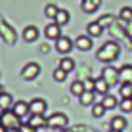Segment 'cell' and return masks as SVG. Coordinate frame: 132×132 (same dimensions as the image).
I'll return each mask as SVG.
<instances>
[{
    "instance_id": "21",
    "label": "cell",
    "mask_w": 132,
    "mask_h": 132,
    "mask_svg": "<svg viewBox=\"0 0 132 132\" xmlns=\"http://www.w3.org/2000/svg\"><path fill=\"white\" fill-rule=\"evenodd\" d=\"M12 105H13V100H12V96H10L8 92H4L2 96H0V109L4 111V109H10Z\"/></svg>"
},
{
    "instance_id": "2",
    "label": "cell",
    "mask_w": 132,
    "mask_h": 132,
    "mask_svg": "<svg viewBox=\"0 0 132 132\" xmlns=\"http://www.w3.org/2000/svg\"><path fill=\"white\" fill-rule=\"evenodd\" d=\"M102 79L109 84V88L115 86V84H119L121 82V80H119V69L113 67V65H105V67H103V71H102Z\"/></svg>"
},
{
    "instance_id": "36",
    "label": "cell",
    "mask_w": 132,
    "mask_h": 132,
    "mask_svg": "<svg viewBox=\"0 0 132 132\" xmlns=\"http://www.w3.org/2000/svg\"><path fill=\"white\" fill-rule=\"evenodd\" d=\"M2 94H4V88H2V84H0V96H2Z\"/></svg>"
},
{
    "instance_id": "6",
    "label": "cell",
    "mask_w": 132,
    "mask_h": 132,
    "mask_svg": "<svg viewBox=\"0 0 132 132\" xmlns=\"http://www.w3.org/2000/svg\"><path fill=\"white\" fill-rule=\"evenodd\" d=\"M12 111L15 113L19 119H25V117H31V109H29V103L23 102V100H17V102H13L12 105Z\"/></svg>"
},
{
    "instance_id": "12",
    "label": "cell",
    "mask_w": 132,
    "mask_h": 132,
    "mask_svg": "<svg viewBox=\"0 0 132 132\" xmlns=\"http://www.w3.org/2000/svg\"><path fill=\"white\" fill-rule=\"evenodd\" d=\"M86 33H88L90 38H98V36H102L103 33V27L98 23V21H92V23L86 25Z\"/></svg>"
},
{
    "instance_id": "13",
    "label": "cell",
    "mask_w": 132,
    "mask_h": 132,
    "mask_svg": "<svg viewBox=\"0 0 132 132\" xmlns=\"http://www.w3.org/2000/svg\"><path fill=\"white\" fill-rule=\"evenodd\" d=\"M119 80L121 82H130L132 84V65L130 63H126V65H122L119 69Z\"/></svg>"
},
{
    "instance_id": "26",
    "label": "cell",
    "mask_w": 132,
    "mask_h": 132,
    "mask_svg": "<svg viewBox=\"0 0 132 132\" xmlns=\"http://www.w3.org/2000/svg\"><path fill=\"white\" fill-rule=\"evenodd\" d=\"M119 107H121L122 113H130L132 111V98H121Z\"/></svg>"
},
{
    "instance_id": "3",
    "label": "cell",
    "mask_w": 132,
    "mask_h": 132,
    "mask_svg": "<svg viewBox=\"0 0 132 132\" xmlns=\"http://www.w3.org/2000/svg\"><path fill=\"white\" fill-rule=\"evenodd\" d=\"M0 117H2V125L6 126V128H12V126H17V128H19L21 126V122H19L21 119L12 111V109H4Z\"/></svg>"
},
{
    "instance_id": "4",
    "label": "cell",
    "mask_w": 132,
    "mask_h": 132,
    "mask_svg": "<svg viewBox=\"0 0 132 132\" xmlns=\"http://www.w3.org/2000/svg\"><path fill=\"white\" fill-rule=\"evenodd\" d=\"M38 73H40V65L35 63V61H29L23 69H21V77H23L25 80H33V79L38 77Z\"/></svg>"
},
{
    "instance_id": "20",
    "label": "cell",
    "mask_w": 132,
    "mask_h": 132,
    "mask_svg": "<svg viewBox=\"0 0 132 132\" xmlns=\"http://www.w3.org/2000/svg\"><path fill=\"white\" fill-rule=\"evenodd\" d=\"M60 69H63L65 73H71L75 69V60H71V57H63L60 60Z\"/></svg>"
},
{
    "instance_id": "22",
    "label": "cell",
    "mask_w": 132,
    "mask_h": 132,
    "mask_svg": "<svg viewBox=\"0 0 132 132\" xmlns=\"http://www.w3.org/2000/svg\"><path fill=\"white\" fill-rule=\"evenodd\" d=\"M100 6V0H82V10L84 12H96Z\"/></svg>"
},
{
    "instance_id": "15",
    "label": "cell",
    "mask_w": 132,
    "mask_h": 132,
    "mask_svg": "<svg viewBox=\"0 0 132 132\" xmlns=\"http://www.w3.org/2000/svg\"><path fill=\"white\" fill-rule=\"evenodd\" d=\"M94 100H96V92H84L79 96V102H80V105H84V107H90V105H94Z\"/></svg>"
},
{
    "instance_id": "33",
    "label": "cell",
    "mask_w": 132,
    "mask_h": 132,
    "mask_svg": "<svg viewBox=\"0 0 132 132\" xmlns=\"http://www.w3.org/2000/svg\"><path fill=\"white\" fill-rule=\"evenodd\" d=\"M125 31H126V36H130V38H132V19L126 23V29Z\"/></svg>"
},
{
    "instance_id": "24",
    "label": "cell",
    "mask_w": 132,
    "mask_h": 132,
    "mask_svg": "<svg viewBox=\"0 0 132 132\" xmlns=\"http://www.w3.org/2000/svg\"><path fill=\"white\" fill-rule=\"evenodd\" d=\"M90 107H92V115L96 117V119L103 117V115H105V111H107V109L103 107V103H102V102H100V103H94V105H90Z\"/></svg>"
},
{
    "instance_id": "7",
    "label": "cell",
    "mask_w": 132,
    "mask_h": 132,
    "mask_svg": "<svg viewBox=\"0 0 132 132\" xmlns=\"http://www.w3.org/2000/svg\"><path fill=\"white\" fill-rule=\"evenodd\" d=\"M46 107H48V103H46V100H42V98H35V100H31V103H29L31 115H44V113H46Z\"/></svg>"
},
{
    "instance_id": "32",
    "label": "cell",
    "mask_w": 132,
    "mask_h": 132,
    "mask_svg": "<svg viewBox=\"0 0 132 132\" xmlns=\"http://www.w3.org/2000/svg\"><path fill=\"white\" fill-rule=\"evenodd\" d=\"M19 130H21V132H36V130L33 128V126L29 125V122H25V125H21V126H19Z\"/></svg>"
},
{
    "instance_id": "10",
    "label": "cell",
    "mask_w": 132,
    "mask_h": 132,
    "mask_svg": "<svg viewBox=\"0 0 132 132\" xmlns=\"http://www.w3.org/2000/svg\"><path fill=\"white\" fill-rule=\"evenodd\" d=\"M38 35H40V31L36 29L35 25H27L23 29V40L25 42H35V40L38 38Z\"/></svg>"
},
{
    "instance_id": "29",
    "label": "cell",
    "mask_w": 132,
    "mask_h": 132,
    "mask_svg": "<svg viewBox=\"0 0 132 132\" xmlns=\"http://www.w3.org/2000/svg\"><path fill=\"white\" fill-rule=\"evenodd\" d=\"M113 21H115V17H113L111 13H105V15H102V17L98 19V23L102 25V27H111Z\"/></svg>"
},
{
    "instance_id": "38",
    "label": "cell",
    "mask_w": 132,
    "mask_h": 132,
    "mask_svg": "<svg viewBox=\"0 0 132 132\" xmlns=\"http://www.w3.org/2000/svg\"><path fill=\"white\" fill-rule=\"evenodd\" d=\"M109 132H119V130H109Z\"/></svg>"
},
{
    "instance_id": "11",
    "label": "cell",
    "mask_w": 132,
    "mask_h": 132,
    "mask_svg": "<svg viewBox=\"0 0 132 132\" xmlns=\"http://www.w3.org/2000/svg\"><path fill=\"white\" fill-rule=\"evenodd\" d=\"M75 46L80 50V52H88L90 48H92V38H90L88 35H82V36H77L75 40Z\"/></svg>"
},
{
    "instance_id": "1",
    "label": "cell",
    "mask_w": 132,
    "mask_h": 132,
    "mask_svg": "<svg viewBox=\"0 0 132 132\" xmlns=\"http://www.w3.org/2000/svg\"><path fill=\"white\" fill-rule=\"evenodd\" d=\"M119 54H121V46L115 40H107V42H103L100 46V50L96 52V57H98V61H103L109 65L111 61H115L119 57Z\"/></svg>"
},
{
    "instance_id": "16",
    "label": "cell",
    "mask_w": 132,
    "mask_h": 132,
    "mask_svg": "<svg viewBox=\"0 0 132 132\" xmlns=\"http://www.w3.org/2000/svg\"><path fill=\"white\" fill-rule=\"evenodd\" d=\"M126 125H128L126 119H125V117H121V115H117V117H113V119H111V130L122 132V130L126 128Z\"/></svg>"
},
{
    "instance_id": "18",
    "label": "cell",
    "mask_w": 132,
    "mask_h": 132,
    "mask_svg": "<svg viewBox=\"0 0 132 132\" xmlns=\"http://www.w3.org/2000/svg\"><path fill=\"white\" fill-rule=\"evenodd\" d=\"M94 92H96V94H102V96H105V94L109 92V84L102 79V77H100V79H96V84H94Z\"/></svg>"
},
{
    "instance_id": "14",
    "label": "cell",
    "mask_w": 132,
    "mask_h": 132,
    "mask_svg": "<svg viewBox=\"0 0 132 132\" xmlns=\"http://www.w3.org/2000/svg\"><path fill=\"white\" fill-rule=\"evenodd\" d=\"M29 125L36 130V128H42V126H48V119L44 115H31L29 117Z\"/></svg>"
},
{
    "instance_id": "28",
    "label": "cell",
    "mask_w": 132,
    "mask_h": 132,
    "mask_svg": "<svg viewBox=\"0 0 132 132\" xmlns=\"http://www.w3.org/2000/svg\"><path fill=\"white\" fill-rule=\"evenodd\" d=\"M121 98H132V84L121 82Z\"/></svg>"
},
{
    "instance_id": "25",
    "label": "cell",
    "mask_w": 132,
    "mask_h": 132,
    "mask_svg": "<svg viewBox=\"0 0 132 132\" xmlns=\"http://www.w3.org/2000/svg\"><path fill=\"white\" fill-rule=\"evenodd\" d=\"M57 10H60V8H57L56 4H48V6L44 8V15H46L48 19H56V15H57Z\"/></svg>"
},
{
    "instance_id": "35",
    "label": "cell",
    "mask_w": 132,
    "mask_h": 132,
    "mask_svg": "<svg viewBox=\"0 0 132 132\" xmlns=\"http://www.w3.org/2000/svg\"><path fill=\"white\" fill-rule=\"evenodd\" d=\"M0 132H6V126H4V125L0 126Z\"/></svg>"
},
{
    "instance_id": "27",
    "label": "cell",
    "mask_w": 132,
    "mask_h": 132,
    "mask_svg": "<svg viewBox=\"0 0 132 132\" xmlns=\"http://www.w3.org/2000/svg\"><path fill=\"white\" fill-rule=\"evenodd\" d=\"M119 19H122V21H128L132 19V8L130 6H125V8H121V13H119Z\"/></svg>"
},
{
    "instance_id": "5",
    "label": "cell",
    "mask_w": 132,
    "mask_h": 132,
    "mask_svg": "<svg viewBox=\"0 0 132 132\" xmlns=\"http://www.w3.org/2000/svg\"><path fill=\"white\" fill-rule=\"evenodd\" d=\"M48 126L50 128H65L67 126V115L65 113H54L48 117Z\"/></svg>"
},
{
    "instance_id": "23",
    "label": "cell",
    "mask_w": 132,
    "mask_h": 132,
    "mask_svg": "<svg viewBox=\"0 0 132 132\" xmlns=\"http://www.w3.org/2000/svg\"><path fill=\"white\" fill-rule=\"evenodd\" d=\"M82 92H84L82 80H73V82H71V94H73V96H80Z\"/></svg>"
},
{
    "instance_id": "34",
    "label": "cell",
    "mask_w": 132,
    "mask_h": 132,
    "mask_svg": "<svg viewBox=\"0 0 132 132\" xmlns=\"http://www.w3.org/2000/svg\"><path fill=\"white\" fill-rule=\"evenodd\" d=\"M6 132H21L17 126H12V128H6Z\"/></svg>"
},
{
    "instance_id": "31",
    "label": "cell",
    "mask_w": 132,
    "mask_h": 132,
    "mask_svg": "<svg viewBox=\"0 0 132 132\" xmlns=\"http://www.w3.org/2000/svg\"><path fill=\"white\" fill-rule=\"evenodd\" d=\"M82 84H84V90L86 92H94V84H96V79H84L82 80Z\"/></svg>"
},
{
    "instance_id": "30",
    "label": "cell",
    "mask_w": 132,
    "mask_h": 132,
    "mask_svg": "<svg viewBox=\"0 0 132 132\" xmlns=\"http://www.w3.org/2000/svg\"><path fill=\"white\" fill-rule=\"evenodd\" d=\"M65 79H67V73L63 69H60V67H56V69H54V80H56V82H63Z\"/></svg>"
},
{
    "instance_id": "37",
    "label": "cell",
    "mask_w": 132,
    "mask_h": 132,
    "mask_svg": "<svg viewBox=\"0 0 132 132\" xmlns=\"http://www.w3.org/2000/svg\"><path fill=\"white\" fill-rule=\"evenodd\" d=\"M0 126H2V117H0Z\"/></svg>"
},
{
    "instance_id": "19",
    "label": "cell",
    "mask_w": 132,
    "mask_h": 132,
    "mask_svg": "<svg viewBox=\"0 0 132 132\" xmlns=\"http://www.w3.org/2000/svg\"><path fill=\"white\" fill-rule=\"evenodd\" d=\"M69 19H71L69 12H67V10H61V8H60V10H57V15H56V19H54V21H56L60 27H63V25L69 23Z\"/></svg>"
},
{
    "instance_id": "17",
    "label": "cell",
    "mask_w": 132,
    "mask_h": 132,
    "mask_svg": "<svg viewBox=\"0 0 132 132\" xmlns=\"http://www.w3.org/2000/svg\"><path fill=\"white\" fill-rule=\"evenodd\" d=\"M102 103H103V107L105 109H115V107H119V100H117L113 94H105L102 100Z\"/></svg>"
},
{
    "instance_id": "9",
    "label": "cell",
    "mask_w": 132,
    "mask_h": 132,
    "mask_svg": "<svg viewBox=\"0 0 132 132\" xmlns=\"http://www.w3.org/2000/svg\"><path fill=\"white\" fill-rule=\"evenodd\" d=\"M44 36L50 40H57L61 36V27L56 23V21H52V23H48L46 27H44Z\"/></svg>"
},
{
    "instance_id": "8",
    "label": "cell",
    "mask_w": 132,
    "mask_h": 132,
    "mask_svg": "<svg viewBox=\"0 0 132 132\" xmlns=\"http://www.w3.org/2000/svg\"><path fill=\"white\" fill-rule=\"evenodd\" d=\"M73 50V40L69 38V36H60V38L56 40V52L57 54H69Z\"/></svg>"
}]
</instances>
